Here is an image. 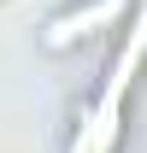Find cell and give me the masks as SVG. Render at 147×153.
I'll return each instance as SVG.
<instances>
[{
  "instance_id": "1",
  "label": "cell",
  "mask_w": 147,
  "mask_h": 153,
  "mask_svg": "<svg viewBox=\"0 0 147 153\" xmlns=\"http://www.w3.org/2000/svg\"><path fill=\"white\" fill-rule=\"evenodd\" d=\"M141 65H147V0H135V6H129V30H124V41H118L112 65H106V82H100V94L82 106V124H76V135H71V153H118V141H124V100H129V88H135Z\"/></svg>"
},
{
  "instance_id": "2",
  "label": "cell",
  "mask_w": 147,
  "mask_h": 153,
  "mask_svg": "<svg viewBox=\"0 0 147 153\" xmlns=\"http://www.w3.org/2000/svg\"><path fill=\"white\" fill-rule=\"evenodd\" d=\"M129 6H135V0H82V6H71V12L47 18L41 47H47V53H71L76 41H88V36H100V30H112V24H124Z\"/></svg>"
}]
</instances>
